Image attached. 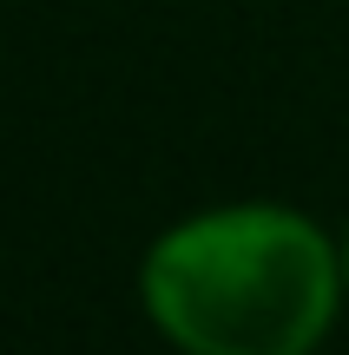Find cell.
<instances>
[{
    "instance_id": "cell-1",
    "label": "cell",
    "mask_w": 349,
    "mask_h": 355,
    "mask_svg": "<svg viewBox=\"0 0 349 355\" xmlns=\"http://www.w3.org/2000/svg\"><path fill=\"white\" fill-rule=\"evenodd\" d=\"M145 303L198 355H303L337 309V257L290 211H218L145 263Z\"/></svg>"
}]
</instances>
